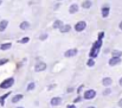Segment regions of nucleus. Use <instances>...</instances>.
<instances>
[{
	"label": "nucleus",
	"mask_w": 122,
	"mask_h": 108,
	"mask_svg": "<svg viewBox=\"0 0 122 108\" xmlns=\"http://www.w3.org/2000/svg\"><path fill=\"white\" fill-rule=\"evenodd\" d=\"M112 92H110V89H106L104 92H103V95H109Z\"/></svg>",
	"instance_id": "24"
},
{
	"label": "nucleus",
	"mask_w": 122,
	"mask_h": 108,
	"mask_svg": "<svg viewBox=\"0 0 122 108\" xmlns=\"http://www.w3.org/2000/svg\"><path fill=\"white\" fill-rule=\"evenodd\" d=\"M120 29H121V30H122V22H121V23H120Z\"/></svg>",
	"instance_id": "31"
},
{
	"label": "nucleus",
	"mask_w": 122,
	"mask_h": 108,
	"mask_svg": "<svg viewBox=\"0 0 122 108\" xmlns=\"http://www.w3.org/2000/svg\"><path fill=\"white\" fill-rule=\"evenodd\" d=\"M21 99H23V95H21V94H18V95H15V96L12 97V103H17V102L20 101Z\"/></svg>",
	"instance_id": "11"
},
{
	"label": "nucleus",
	"mask_w": 122,
	"mask_h": 108,
	"mask_svg": "<svg viewBox=\"0 0 122 108\" xmlns=\"http://www.w3.org/2000/svg\"><path fill=\"white\" fill-rule=\"evenodd\" d=\"M86 27V24H85V22H78L77 24H76V26H75V30L77 31V32H81L83 31L84 29Z\"/></svg>",
	"instance_id": "4"
},
{
	"label": "nucleus",
	"mask_w": 122,
	"mask_h": 108,
	"mask_svg": "<svg viewBox=\"0 0 122 108\" xmlns=\"http://www.w3.org/2000/svg\"><path fill=\"white\" fill-rule=\"evenodd\" d=\"M120 86L122 87V77H121V80H120Z\"/></svg>",
	"instance_id": "30"
},
{
	"label": "nucleus",
	"mask_w": 122,
	"mask_h": 108,
	"mask_svg": "<svg viewBox=\"0 0 122 108\" xmlns=\"http://www.w3.org/2000/svg\"><path fill=\"white\" fill-rule=\"evenodd\" d=\"M33 88H35V83H33V82H31V83L27 86V90H32Z\"/></svg>",
	"instance_id": "21"
},
{
	"label": "nucleus",
	"mask_w": 122,
	"mask_h": 108,
	"mask_svg": "<svg viewBox=\"0 0 122 108\" xmlns=\"http://www.w3.org/2000/svg\"><path fill=\"white\" fill-rule=\"evenodd\" d=\"M8 95H10V93H6L4 96L0 97V105H1V106H4V102H5V100H6V97H7Z\"/></svg>",
	"instance_id": "19"
},
{
	"label": "nucleus",
	"mask_w": 122,
	"mask_h": 108,
	"mask_svg": "<svg viewBox=\"0 0 122 108\" xmlns=\"http://www.w3.org/2000/svg\"><path fill=\"white\" fill-rule=\"evenodd\" d=\"M77 54V49H70L68 51H65V57H74L75 55Z\"/></svg>",
	"instance_id": "6"
},
{
	"label": "nucleus",
	"mask_w": 122,
	"mask_h": 108,
	"mask_svg": "<svg viewBox=\"0 0 122 108\" xmlns=\"http://www.w3.org/2000/svg\"><path fill=\"white\" fill-rule=\"evenodd\" d=\"M108 16H109V7L108 6H104L102 8V17L103 18H107Z\"/></svg>",
	"instance_id": "9"
},
{
	"label": "nucleus",
	"mask_w": 122,
	"mask_h": 108,
	"mask_svg": "<svg viewBox=\"0 0 122 108\" xmlns=\"http://www.w3.org/2000/svg\"><path fill=\"white\" fill-rule=\"evenodd\" d=\"M30 27V24L27 23V22H23L21 24H20V29L21 30H27Z\"/></svg>",
	"instance_id": "16"
},
{
	"label": "nucleus",
	"mask_w": 122,
	"mask_h": 108,
	"mask_svg": "<svg viewBox=\"0 0 122 108\" xmlns=\"http://www.w3.org/2000/svg\"><path fill=\"white\" fill-rule=\"evenodd\" d=\"M94 64H95V63H94V59H92V58H90V59L88 61V65H89V67H92Z\"/></svg>",
	"instance_id": "22"
},
{
	"label": "nucleus",
	"mask_w": 122,
	"mask_h": 108,
	"mask_svg": "<svg viewBox=\"0 0 122 108\" xmlns=\"http://www.w3.org/2000/svg\"><path fill=\"white\" fill-rule=\"evenodd\" d=\"M7 62V59H0V65H2V64H5Z\"/></svg>",
	"instance_id": "25"
},
{
	"label": "nucleus",
	"mask_w": 122,
	"mask_h": 108,
	"mask_svg": "<svg viewBox=\"0 0 122 108\" xmlns=\"http://www.w3.org/2000/svg\"><path fill=\"white\" fill-rule=\"evenodd\" d=\"M95 96H96V92H95L94 89L86 90V92L84 93V99H85V100H91V99H94Z\"/></svg>",
	"instance_id": "3"
},
{
	"label": "nucleus",
	"mask_w": 122,
	"mask_h": 108,
	"mask_svg": "<svg viewBox=\"0 0 122 108\" xmlns=\"http://www.w3.org/2000/svg\"><path fill=\"white\" fill-rule=\"evenodd\" d=\"M101 45H102V39H97V42H95V44H94V46H92V49H91V51H90V58H95V57H97V55H98V52H100V48H101Z\"/></svg>",
	"instance_id": "1"
},
{
	"label": "nucleus",
	"mask_w": 122,
	"mask_h": 108,
	"mask_svg": "<svg viewBox=\"0 0 122 108\" xmlns=\"http://www.w3.org/2000/svg\"><path fill=\"white\" fill-rule=\"evenodd\" d=\"M80 101H81V97H80V96L75 99V102H80Z\"/></svg>",
	"instance_id": "27"
},
{
	"label": "nucleus",
	"mask_w": 122,
	"mask_h": 108,
	"mask_svg": "<svg viewBox=\"0 0 122 108\" xmlns=\"http://www.w3.org/2000/svg\"><path fill=\"white\" fill-rule=\"evenodd\" d=\"M88 108H95V107H88Z\"/></svg>",
	"instance_id": "32"
},
{
	"label": "nucleus",
	"mask_w": 122,
	"mask_h": 108,
	"mask_svg": "<svg viewBox=\"0 0 122 108\" xmlns=\"http://www.w3.org/2000/svg\"><path fill=\"white\" fill-rule=\"evenodd\" d=\"M83 7H84V8H90V7H91V1H90V0H85V1L83 2Z\"/></svg>",
	"instance_id": "18"
},
{
	"label": "nucleus",
	"mask_w": 122,
	"mask_h": 108,
	"mask_svg": "<svg viewBox=\"0 0 122 108\" xmlns=\"http://www.w3.org/2000/svg\"><path fill=\"white\" fill-rule=\"evenodd\" d=\"M122 52L121 51H119V50H114L113 51V57H121Z\"/></svg>",
	"instance_id": "20"
},
{
	"label": "nucleus",
	"mask_w": 122,
	"mask_h": 108,
	"mask_svg": "<svg viewBox=\"0 0 122 108\" xmlns=\"http://www.w3.org/2000/svg\"><path fill=\"white\" fill-rule=\"evenodd\" d=\"M112 82H113V81H112V78H110V77H106V78H103V81H102L103 86H106V87H107V86H110V84H112Z\"/></svg>",
	"instance_id": "12"
},
{
	"label": "nucleus",
	"mask_w": 122,
	"mask_h": 108,
	"mask_svg": "<svg viewBox=\"0 0 122 108\" xmlns=\"http://www.w3.org/2000/svg\"><path fill=\"white\" fill-rule=\"evenodd\" d=\"M27 42H29V37H25V38H23V39L20 40V43H24V44L27 43Z\"/></svg>",
	"instance_id": "23"
},
{
	"label": "nucleus",
	"mask_w": 122,
	"mask_h": 108,
	"mask_svg": "<svg viewBox=\"0 0 122 108\" xmlns=\"http://www.w3.org/2000/svg\"><path fill=\"white\" fill-rule=\"evenodd\" d=\"M18 108H23V107H18Z\"/></svg>",
	"instance_id": "33"
},
{
	"label": "nucleus",
	"mask_w": 122,
	"mask_h": 108,
	"mask_svg": "<svg viewBox=\"0 0 122 108\" xmlns=\"http://www.w3.org/2000/svg\"><path fill=\"white\" fill-rule=\"evenodd\" d=\"M11 46H12V44H11V43H5V44H1L0 49H1V50H8Z\"/></svg>",
	"instance_id": "17"
},
{
	"label": "nucleus",
	"mask_w": 122,
	"mask_h": 108,
	"mask_svg": "<svg viewBox=\"0 0 122 108\" xmlns=\"http://www.w3.org/2000/svg\"><path fill=\"white\" fill-rule=\"evenodd\" d=\"M13 83H14V78H13V77H10V78L5 80V81L0 84V88H2V89H7V88L12 87Z\"/></svg>",
	"instance_id": "2"
},
{
	"label": "nucleus",
	"mask_w": 122,
	"mask_h": 108,
	"mask_svg": "<svg viewBox=\"0 0 122 108\" xmlns=\"http://www.w3.org/2000/svg\"><path fill=\"white\" fill-rule=\"evenodd\" d=\"M7 24H8L7 20H2V22H0V31H4V30L6 29Z\"/></svg>",
	"instance_id": "15"
},
{
	"label": "nucleus",
	"mask_w": 122,
	"mask_h": 108,
	"mask_svg": "<svg viewBox=\"0 0 122 108\" xmlns=\"http://www.w3.org/2000/svg\"><path fill=\"white\" fill-rule=\"evenodd\" d=\"M45 38H46V35H43V36L41 37V39H43V40H44V39H45Z\"/></svg>",
	"instance_id": "28"
},
{
	"label": "nucleus",
	"mask_w": 122,
	"mask_h": 108,
	"mask_svg": "<svg viewBox=\"0 0 122 108\" xmlns=\"http://www.w3.org/2000/svg\"><path fill=\"white\" fill-rule=\"evenodd\" d=\"M0 4H1V1H0Z\"/></svg>",
	"instance_id": "34"
},
{
	"label": "nucleus",
	"mask_w": 122,
	"mask_h": 108,
	"mask_svg": "<svg viewBox=\"0 0 122 108\" xmlns=\"http://www.w3.org/2000/svg\"><path fill=\"white\" fill-rule=\"evenodd\" d=\"M61 102H62V99H61V97H53L50 103H51L52 106H58V105H61Z\"/></svg>",
	"instance_id": "8"
},
{
	"label": "nucleus",
	"mask_w": 122,
	"mask_h": 108,
	"mask_svg": "<svg viewBox=\"0 0 122 108\" xmlns=\"http://www.w3.org/2000/svg\"><path fill=\"white\" fill-rule=\"evenodd\" d=\"M70 25H64V26H62L59 30H61V32H63V33H65V32H69L70 31Z\"/></svg>",
	"instance_id": "14"
},
{
	"label": "nucleus",
	"mask_w": 122,
	"mask_h": 108,
	"mask_svg": "<svg viewBox=\"0 0 122 108\" xmlns=\"http://www.w3.org/2000/svg\"><path fill=\"white\" fill-rule=\"evenodd\" d=\"M63 26V23L61 22V20H56L55 23H53V29H61Z\"/></svg>",
	"instance_id": "13"
},
{
	"label": "nucleus",
	"mask_w": 122,
	"mask_h": 108,
	"mask_svg": "<svg viewBox=\"0 0 122 108\" xmlns=\"http://www.w3.org/2000/svg\"><path fill=\"white\" fill-rule=\"evenodd\" d=\"M77 11H78V5H77V4L71 5L70 8H69V12H70V13H76Z\"/></svg>",
	"instance_id": "10"
},
{
	"label": "nucleus",
	"mask_w": 122,
	"mask_h": 108,
	"mask_svg": "<svg viewBox=\"0 0 122 108\" xmlns=\"http://www.w3.org/2000/svg\"><path fill=\"white\" fill-rule=\"evenodd\" d=\"M45 69H46V64L43 63V62H41V63H38V64L36 65V68H35V70H36L37 72L43 71V70H45Z\"/></svg>",
	"instance_id": "7"
},
{
	"label": "nucleus",
	"mask_w": 122,
	"mask_h": 108,
	"mask_svg": "<svg viewBox=\"0 0 122 108\" xmlns=\"http://www.w3.org/2000/svg\"><path fill=\"white\" fill-rule=\"evenodd\" d=\"M120 62H121V58H120V57H112V58H110V61H109V65L114 67V65L119 64Z\"/></svg>",
	"instance_id": "5"
},
{
	"label": "nucleus",
	"mask_w": 122,
	"mask_h": 108,
	"mask_svg": "<svg viewBox=\"0 0 122 108\" xmlns=\"http://www.w3.org/2000/svg\"><path fill=\"white\" fill-rule=\"evenodd\" d=\"M119 106H120V107H122V99L119 101Z\"/></svg>",
	"instance_id": "29"
},
{
	"label": "nucleus",
	"mask_w": 122,
	"mask_h": 108,
	"mask_svg": "<svg viewBox=\"0 0 122 108\" xmlns=\"http://www.w3.org/2000/svg\"><path fill=\"white\" fill-rule=\"evenodd\" d=\"M66 108H76V106H75V105H68Z\"/></svg>",
	"instance_id": "26"
}]
</instances>
